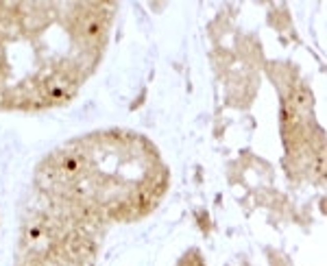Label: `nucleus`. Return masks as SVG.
<instances>
[{
	"instance_id": "nucleus-1",
	"label": "nucleus",
	"mask_w": 327,
	"mask_h": 266,
	"mask_svg": "<svg viewBox=\"0 0 327 266\" xmlns=\"http://www.w3.org/2000/svg\"><path fill=\"white\" fill-rule=\"evenodd\" d=\"M293 96H295V105H299V107H310L312 105V94L305 88H297Z\"/></svg>"
}]
</instances>
